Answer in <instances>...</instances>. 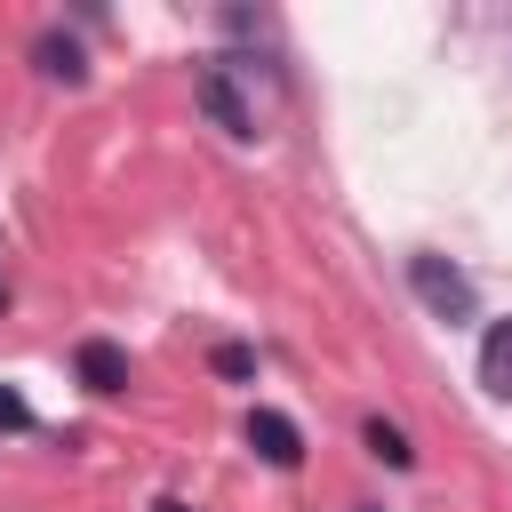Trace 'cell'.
I'll return each mask as SVG.
<instances>
[{"instance_id":"8992f818","label":"cell","mask_w":512,"mask_h":512,"mask_svg":"<svg viewBox=\"0 0 512 512\" xmlns=\"http://www.w3.org/2000/svg\"><path fill=\"white\" fill-rule=\"evenodd\" d=\"M480 384H488V400H512V312L480 328Z\"/></svg>"},{"instance_id":"9c48e42d","label":"cell","mask_w":512,"mask_h":512,"mask_svg":"<svg viewBox=\"0 0 512 512\" xmlns=\"http://www.w3.org/2000/svg\"><path fill=\"white\" fill-rule=\"evenodd\" d=\"M40 416H32V400L16 392V384H0V432H32Z\"/></svg>"},{"instance_id":"277c9868","label":"cell","mask_w":512,"mask_h":512,"mask_svg":"<svg viewBox=\"0 0 512 512\" xmlns=\"http://www.w3.org/2000/svg\"><path fill=\"white\" fill-rule=\"evenodd\" d=\"M240 440H248V456H256V464H272V472H296V464H304V424H296V416H280V408H248Z\"/></svg>"},{"instance_id":"52a82bcc","label":"cell","mask_w":512,"mask_h":512,"mask_svg":"<svg viewBox=\"0 0 512 512\" xmlns=\"http://www.w3.org/2000/svg\"><path fill=\"white\" fill-rule=\"evenodd\" d=\"M360 448H368L376 464H392V472H408V464H416L408 432H400V424H384V416H368V424H360Z\"/></svg>"},{"instance_id":"30bf717a","label":"cell","mask_w":512,"mask_h":512,"mask_svg":"<svg viewBox=\"0 0 512 512\" xmlns=\"http://www.w3.org/2000/svg\"><path fill=\"white\" fill-rule=\"evenodd\" d=\"M152 512H192V504H184V496H160V504H152Z\"/></svg>"},{"instance_id":"8fae6325","label":"cell","mask_w":512,"mask_h":512,"mask_svg":"<svg viewBox=\"0 0 512 512\" xmlns=\"http://www.w3.org/2000/svg\"><path fill=\"white\" fill-rule=\"evenodd\" d=\"M0 312H8V272H0Z\"/></svg>"},{"instance_id":"5b68a950","label":"cell","mask_w":512,"mask_h":512,"mask_svg":"<svg viewBox=\"0 0 512 512\" xmlns=\"http://www.w3.org/2000/svg\"><path fill=\"white\" fill-rule=\"evenodd\" d=\"M32 72H40V80L80 88V80H88V56H80V40H72V32H56V24H48V32H32Z\"/></svg>"},{"instance_id":"ba28073f","label":"cell","mask_w":512,"mask_h":512,"mask_svg":"<svg viewBox=\"0 0 512 512\" xmlns=\"http://www.w3.org/2000/svg\"><path fill=\"white\" fill-rule=\"evenodd\" d=\"M208 368H216V384H256V344H240V336H224V344L208 352Z\"/></svg>"},{"instance_id":"3957f363","label":"cell","mask_w":512,"mask_h":512,"mask_svg":"<svg viewBox=\"0 0 512 512\" xmlns=\"http://www.w3.org/2000/svg\"><path fill=\"white\" fill-rule=\"evenodd\" d=\"M72 376H80V392L120 400L128 376H136V360H128V344H112V336H80V344H72Z\"/></svg>"},{"instance_id":"6da1fadb","label":"cell","mask_w":512,"mask_h":512,"mask_svg":"<svg viewBox=\"0 0 512 512\" xmlns=\"http://www.w3.org/2000/svg\"><path fill=\"white\" fill-rule=\"evenodd\" d=\"M408 288H416V304H424L432 320H472V312H480L472 280H464L448 256H432V248H416V256H408Z\"/></svg>"},{"instance_id":"7a4b0ae2","label":"cell","mask_w":512,"mask_h":512,"mask_svg":"<svg viewBox=\"0 0 512 512\" xmlns=\"http://www.w3.org/2000/svg\"><path fill=\"white\" fill-rule=\"evenodd\" d=\"M192 104H200V112H208V120H216V128H224L232 144H256V104H248V96L232 88V72H224L216 56H208V64L192 72Z\"/></svg>"}]
</instances>
